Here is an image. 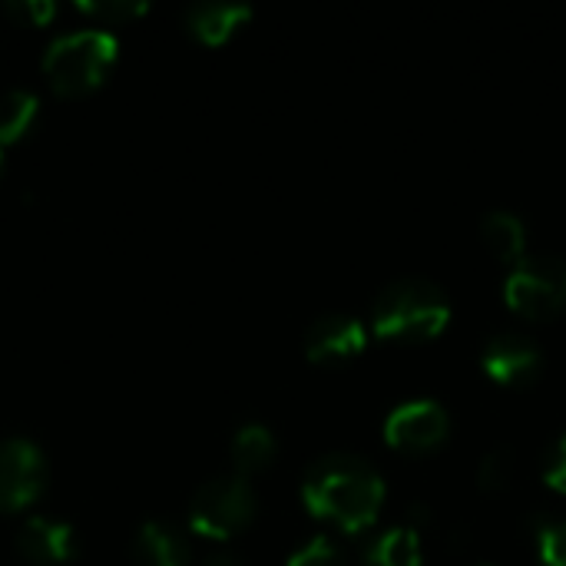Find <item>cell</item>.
I'll use <instances>...</instances> for the list:
<instances>
[{"instance_id": "obj_8", "label": "cell", "mask_w": 566, "mask_h": 566, "mask_svg": "<svg viewBox=\"0 0 566 566\" xmlns=\"http://www.w3.org/2000/svg\"><path fill=\"white\" fill-rule=\"evenodd\" d=\"M484 371L501 385H531L544 368V352L531 335L521 332H497L481 348Z\"/></svg>"}, {"instance_id": "obj_6", "label": "cell", "mask_w": 566, "mask_h": 566, "mask_svg": "<svg viewBox=\"0 0 566 566\" xmlns=\"http://www.w3.org/2000/svg\"><path fill=\"white\" fill-rule=\"evenodd\" d=\"M46 458L30 438L0 441V511L20 514L46 491Z\"/></svg>"}, {"instance_id": "obj_15", "label": "cell", "mask_w": 566, "mask_h": 566, "mask_svg": "<svg viewBox=\"0 0 566 566\" xmlns=\"http://www.w3.org/2000/svg\"><path fill=\"white\" fill-rule=\"evenodd\" d=\"M481 239L484 245L504 259V262H517L524 259V245H527V226L517 212L511 209H491L481 219Z\"/></svg>"}, {"instance_id": "obj_9", "label": "cell", "mask_w": 566, "mask_h": 566, "mask_svg": "<svg viewBox=\"0 0 566 566\" xmlns=\"http://www.w3.org/2000/svg\"><path fill=\"white\" fill-rule=\"evenodd\" d=\"M17 551L30 566H66L76 557V531L56 517H27L17 531Z\"/></svg>"}, {"instance_id": "obj_22", "label": "cell", "mask_w": 566, "mask_h": 566, "mask_svg": "<svg viewBox=\"0 0 566 566\" xmlns=\"http://www.w3.org/2000/svg\"><path fill=\"white\" fill-rule=\"evenodd\" d=\"M544 481L566 494V431L554 441V448L547 451V461H544Z\"/></svg>"}, {"instance_id": "obj_23", "label": "cell", "mask_w": 566, "mask_h": 566, "mask_svg": "<svg viewBox=\"0 0 566 566\" xmlns=\"http://www.w3.org/2000/svg\"><path fill=\"white\" fill-rule=\"evenodd\" d=\"M199 566H245L232 551H212V554H206L202 557V564Z\"/></svg>"}, {"instance_id": "obj_12", "label": "cell", "mask_w": 566, "mask_h": 566, "mask_svg": "<svg viewBox=\"0 0 566 566\" xmlns=\"http://www.w3.org/2000/svg\"><path fill=\"white\" fill-rule=\"evenodd\" d=\"M133 564L136 566H186L189 564V541L179 527L166 521H146L133 537Z\"/></svg>"}, {"instance_id": "obj_21", "label": "cell", "mask_w": 566, "mask_h": 566, "mask_svg": "<svg viewBox=\"0 0 566 566\" xmlns=\"http://www.w3.org/2000/svg\"><path fill=\"white\" fill-rule=\"evenodd\" d=\"M3 10H7L13 20H23V23H30V27H43L46 20H53L56 3H53V0H7Z\"/></svg>"}, {"instance_id": "obj_10", "label": "cell", "mask_w": 566, "mask_h": 566, "mask_svg": "<svg viewBox=\"0 0 566 566\" xmlns=\"http://www.w3.org/2000/svg\"><path fill=\"white\" fill-rule=\"evenodd\" d=\"M365 325L348 312H325L305 328V355L312 361H342L365 348Z\"/></svg>"}, {"instance_id": "obj_7", "label": "cell", "mask_w": 566, "mask_h": 566, "mask_svg": "<svg viewBox=\"0 0 566 566\" xmlns=\"http://www.w3.org/2000/svg\"><path fill=\"white\" fill-rule=\"evenodd\" d=\"M448 428H451L448 411L434 398L401 401L385 418V438H388V444H395L401 451H431L444 441Z\"/></svg>"}, {"instance_id": "obj_4", "label": "cell", "mask_w": 566, "mask_h": 566, "mask_svg": "<svg viewBox=\"0 0 566 566\" xmlns=\"http://www.w3.org/2000/svg\"><path fill=\"white\" fill-rule=\"evenodd\" d=\"M255 511H259V497L252 484L239 474H222L196 488L189 501V527L199 537L226 541L239 534L245 524H252Z\"/></svg>"}, {"instance_id": "obj_2", "label": "cell", "mask_w": 566, "mask_h": 566, "mask_svg": "<svg viewBox=\"0 0 566 566\" xmlns=\"http://www.w3.org/2000/svg\"><path fill=\"white\" fill-rule=\"evenodd\" d=\"M451 318L444 289L421 275L391 279L371 305V325L381 338H431Z\"/></svg>"}, {"instance_id": "obj_13", "label": "cell", "mask_w": 566, "mask_h": 566, "mask_svg": "<svg viewBox=\"0 0 566 566\" xmlns=\"http://www.w3.org/2000/svg\"><path fill=\"white\" fill-rule=\"evenodd\" d=\"M361 566H421V534L415 524H398L388 527L385 534H378L365 557Z\"/></svg>"}, {"instance_id": "obj_18", "label": "cell", "mask_w": 566, "mask_h": 566, "mask_svg": "<svg viewBox=\"0 0 566 566\" xmlns=\"http://www.w3.org/2000/svg\"><path fill=\"white\" fill-rule=\"evenodd\" d=\"M537 551L544 566H566V517H541L537 521Z\"/></svg>"}, {"instance_id": "obj_16", "label": "cell", "mask_w": 566, "mask_h": 566, "mask_svg": "<svg viewBox=\"0 0 566 566\" xmlns=\"http://www.w3.org/2000/svg\"><path fill=\"white\" fill-rule=\"evenodd\" d=\"M36 113H40V99L33 90L13 86V90L0 93V146L20 143L33 129Z\"/></svg>"}, {"instance_id": "obj_11", "label": "cell", "mask_w": 566, "mask_h": 566, "mask_svg": "<svg viewBox=\"0 0 566 566\" xmlns=\"http://www.w3.org/2000/svg\"><path fill=\"white\" fill-rule=\"evenodd\" d=\"M249 17H252L249 3H239V0H199V3L186 7L182 27L199 43H226Z\"/></svg>"}, {"instance_id": "obj_17", "label": "cell", "mask_w": 566, "mask_h": 566, "mask_svg": "<svg viewBox=\"0 0 566 566\" xmlns=\"http://www.w3.org/2000/svg\"><path fill=\"white\" fill-rule=\"evenodd\" d=\"M289 566H345V551L332 534H312L302 547L292 551Z\"/></svg>"}, {"instance_id": "obj_1", "label": "cell", "mask_w": 566, "mask_h": 566, "mask_svg": "<svg viewBox=\"0 0 566 566\" xmlns=\"http://www.w3.org/2000/svg\"><path fill=\"white\" fill-rule=\"evenodd\" d=\"M302 501L315 517L332 521L342 531H361L385 501V481L371 461L348 451H328L308 464Z\"/></svg>"}, {"instance_id": "obj_14", "label": "cell", "mask_w": 566, "mask_h": 566, "mask_svg": "<svg viewBox=\"0 0 566 566\" xmlns=\"http://www.w3.org/2000/svg\"><path fill=\"white\" fill-rule=\"evenodd\" d=\"M279 451V441L275 434L262 424V421H249L242 424L235 434H232V464L239 471V478H249V474H259L272 464Z\"/></svg>"}, {"instance_id": "obj_24", "label": "cell", "mask_w": 566, "mask_h": 566, "mask_svg": "<svg viewBox=\"0 0 566 566\" xmlns=\"http://www.w3.org/2000/svg\"><path fill=\"white\" fill-rule=\"evenodd\" d=\"M0 169H3V146H0Z\"/></svg>"}, {"instance_id": "obj_25", "label": "cell", "mask_w": 566, "mask_h": 566, "mask_svg": "<svg viewBox=\"0 0 566 566\" xmlns=\"http://www.w3.org/2000/svg\"><path fill=\"white\" fill-rule=\"evenodd\" d=\"M478 566H494V564H478Z\"/></svg>"}, {"instance_id": "obj_20", "label": "cell", "mask_w": 566, "mask_h": 566, "mask_svg": "<svg viewBox=\"0 0 566 566\" xmlns=\"http://www.w3.org/2000/svg\"><path fill=\"white\" fill-rule=\"evenodd\" d=\"M514 468H517V461H514V451L511 448H491L484 458H481V464H478V484L484 488V491H501L511 478H514Z\"/></svg>"}, {"instance_id": "obj_3", "label": "cell", "mask_w": 566, "mask_h": 566, "mask_svg": "<svg viewBox=\"0 0 566 566\" xmlns=\"http://www.w3.org/2000/svg\"><path fill=\"white\" fill-rule=\"evenodd\" d=\"M116 53L119 43L109 30H70L50 40V46L43 50V76L50 90L60 96H86L96 86H103V80L116 66Z\"/></svg>"}, {"instance_id": "obj_19", "label": "cell", "mask_w": 566, "mask_h": 566, "mask_svg": "<svg viewBox=\"0 0 566 566\" xmlns=\"http://www.w3.org/2000/svg\"><path fill=\"white\" fill-rule=\"evenodd\" d=\"M73 10L109 27V23H123V20L146 13V3L143 0H83V3H73Z\"/></svg>"}, {"instance_id": "obj_5", "label": "cell", "mask_w": 566, "mask_h": 566, "mask_svg": "<svg viewBox=\"0 0 566 566\" xmlns=\"http://www.w3.org/2000/svg\"><path fill=\"white\" fill-rule=\"evenodd\" d=\"M504 298L527 318H547L566 308V255L534 252L511 265Z\"/></svg>"}]
</instances>
